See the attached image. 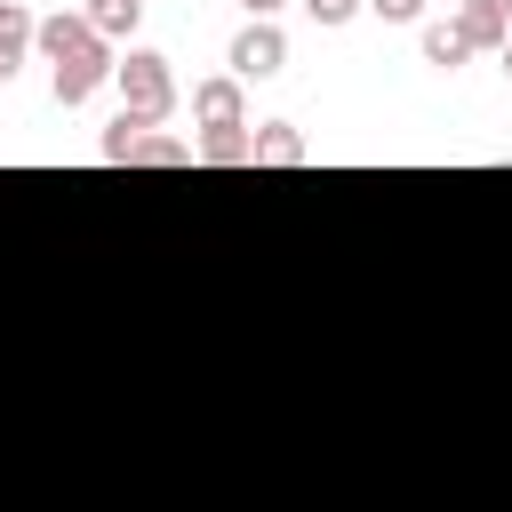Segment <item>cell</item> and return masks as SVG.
<instances>
[{
  "mask_svg": "<svg viewBox=\"0 0 512 512\" xmlns=\"http://www.w3.org/2000/svg\"><path fill=\"white\" fill-rule=\"evenodd\" d=\"M32 40H40V16H32L24 0H0V88H8L16 72H24Z\"/></svg>",
  "mask_w": 512,
  "mask_h": 512,
  "instance_id": "cell-5",
  "label": "cell"
},
{
  "mask_svg": "<svg viewBox=\"0 0 512 512\" xmlns=\"http://www.w3.org/2000/svg\"><path fill=\"white\" fill-rule=\"evenodd\" d=\"M456 32L472 40V56H480V48H488V56H504V40H512V24H504L488 0H456Z\"/></svg>",
  "mask_w": 512,
  "mask_h": 512,
  "instance_id": "cell-8",
  "label": "cell"
},
{
  "mask_svg": "<svg viewBox=\"0 0 512 512\" xmlns=\"http://www.w3.org/2000/svg\"><path fill=\"white\" fill-rule=\"evenodd\" d=\"M192 120H200L208 136H224V128H248V96H240V80H232V72L200 80V88H192Z\"/></svg>",
  "mask_w": 512,
  "mask_h": 512,
  "instance_id": "cell-4",
  "label": "cell"
},
{
  "mask_svg": "<svg viewBox=\"0 0 512 512\" xmlns=\"http://www.w3.org/2000/svg\"><path fill=\"white\" fill-rule=\"evenodd\" d=\"M464 56H472V40L456 32V16H432V24H424V64H432V72H456Z\"/></svg>",
  "mask_w": 512,
  "mask_h": 512,
  "instance_id": "cell-9",
  "label": "cell"
},
{
  "mask_svg": "<svg viewBox=\"0 0 512 512\" xmlns=\"http://www.w3.org/2000/svg\"><path fill=\"white\" fill-rule=\"evenodd\" d=\"M112 88H120V112H136V120H152V128L176 112V72H168L160 48H128V56L112 64Z\"/></svg>",
  "mask_w": 512,
  "mask_h": 512,
  "instance_id": "cell-2",
  "label": "cell"
},
{
  "mask_svg": "<svg viewBox=\"0 0 512 512\" xmlns=\"http://www.w3.org/2000/svg\"><path fill=\"white\" fill-rule=\"evenodd\" d=\"M240 8H248V16H264V24H272V16H280V8H288V0H240Z\"/></svg>",
  "mask_w": 512,
  "mask_h": 512,
  "instance_id": "cell-15",
  "label": "cell"
},
{
  "mask_svg": "<svg viewBox=\"0 0 512 512\" xmlns=\"http://www.w3.org/2000/svg\"><path fill=\"white\" fill-rule=\"evenodd\" d=\"M40 56H48V88H56V104H88L104 80H112V40L80 16V8H56V16H40V40H32Z\"/></svg>",
  "mask_w": 512,
  "mask_h": 512,
  "instance_id": "cell-1",
  "label": "cell"
},
{
  "mask_svg": "<svg viewBox=\"0 0 512 512\" xmlns=\"http://www.w3.org/2000/svg\"><path fill=\"white\" fill-rule=\"evenodd\" d=\"M80 16H88L104 40H136V24H144V0H88Z\"/></svg>",
  "mask_w": 512,
  "mask_h": 512,
  "instance_id": "cell-11",
  "label": "cell"
},
{
  "mask_svg": "<svg viewBox=\"0 0 512 512\" xmlns=\"http://www.w3.org/2000/svg\"><path fill=\"white\" fill-rule=\"evenodd\" d=\"M304 160H312L304 128H288V120H256V168H304Z\"/></svg>",
  "mask_w": 512,
  "mask_h": 512,
  "instance_id": "cell-6",
  "label": "cell"
},
{
  "mask_svg": "<svg viewBox=\"0 0 512 512\" xmlns=\"http://www.w3.org/2000/svg\"><path fill=\"white\" fill-rule=\"evenodd\" d=\"M368 16H384V24H424V0H368Z\"/></svg>",
  "mask_w": 512,
  "mask_h": 512,
  "instance_id": "cell-14",
  "label": "cell"
},
{
  "mask_svg": "<svg viewBox=\"0 0 512 512\" xmlns=\"http://www.w3.org/2000/svg\"><path fill=\"white\" fill-rule=\"evenodd\" d=\"M144 128H152V120H136V112H112V128H104V144H96V152L120 168V160L136 152V136H144Z\"/></svg>",
  "mask_w": 512,
  "mask_h": 512,
  "instance_id": "cell-12",
  "label": "cell"
},
{
  "mask_svg": "<svg viewBox=\"0 0 512 512\" xmlns=\"http://www.w3.org/2000/svg\"><path fill=\"white\" fill-rule=\"evenodd\" d=\"M488 8H496V16H504V24H512V0H488Z\"/></svg>",
  "mask_w": 512,
  "mask_h": 512,
  "instance_id": "cell-16",
  "label": "cell"
},
{
  "mask_svg": "<svg viewBox=\"0 0 512 512\" xmlns=\"http://www.w3.org/2000/svg\"><path fill=\"white\" fill-rule=\"evenodd\" d=\"M224 64H232V80H272V72L288 64V32H280V24H264V16H248V24L232 32Z\"/></svg>",
  "mask_w": 512,
  "mask_h": 512,
  "instance_id": "cell-3",
  "label": "cell"
},
{
  "mask_svg": "<svg viewBox=\"0 0 512 512\" xmlns=\"http://www.w3.org/2000/svg\"><path fill=\"white\" fill-rule=\"evenodd\" d=\"M504 80H512V40H504Z\"/></svg>",
  "mask_w": 512,
  "mask_h": 512,
  "instance_id": "cell-17",
  "label": "cell"
},
{
  "mask_svg": "<svg viewBox=\"0 0 512 512\" xmlns=\"http://www.w3.org/2000/svg\"><path fill=\"white\" fill-rule=\"evenodd\" d=\"M360 8H368V0H304V16H312V24H328V32H336V24H352Z\"/></svg>",
  "mask_w": 512,
  "mask_h": 512,
  "instance_id": "cell-13",
  "label": "cell"
},
{
  "mask_svg": "<svg viewBox=\"0 0 512 512\" xmlns=\"http://www.w3.org/2000/svg\"><path fill=\"white\" fill-rule=\"evenodd\" d=\"M192 160H200V144H184V136H168V128H144L120 168H192Z\"/></svg>",
  "mask_w": 512,
  "mask_h": 512,
  "instance_id": "cell-7",
  "label": "cell"
},
{
  "mask_svg": "<svg viewBox=\"0 0 512 512\" xmlns=\"http://www.w3.org/2000/svg\"><path fill=\"white\" fill-rule=\"evenodd\" d=\"M200 168H256V128H224V136H200Z\"/></svg>",
  "mask_w": 512,
  "mask_h": 512,
  "instance_id": "cell-10",
  "label": "cell"
}]
</instances>
